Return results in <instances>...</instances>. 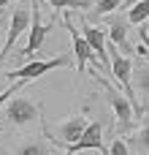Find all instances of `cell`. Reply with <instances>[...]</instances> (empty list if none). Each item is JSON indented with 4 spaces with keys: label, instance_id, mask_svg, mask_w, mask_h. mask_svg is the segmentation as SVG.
I'll use <instances>...</instances> for the list:
<instances>
[{
    "label": "cell",
    "instance_id": "obj_1",
    "mask_svg": "<svg viewBox=\"0 0 149 155\" xmlns=\"http://www.w3.org/2000/svg\"><path fill=\"white\" fill-rule=\"evenodd\" d=\"M98 84L103 87V93H106V101L111 104V109H114V120H117V131L119 134H130V128L136 125V120H141L138 117V112H136V106H133V101L125 95V93H119L106 76H98Z\"/></svg>",
    "mask_w": 149,
    "mask_h": 155
},
{
    "label": "cell",
    "instance_id": "obj_2",
    "mask_svg": "<svg viewBox=\"0 0 149 155\" xmlns=\"http://www.w3.org/2000/svg\"><path fill=\"white\" fill-rule=\"evenodd\" d=\"M71 63H73L71 54H57V57H49V60H27L24 65H19L16 71H8L5 76L14 79V82H19V79H24V82H35L38 76L49 74L52 68H65V65H71Z\"/></svg>",
    "mask_w": 149,
    "mask_h": 155
},
{
    "label": "cell",
    "instance_id": "obj_3",
    "mask_svg": "<svg viewBox=\"0 0 149 155\" xmlns=\"http://www.w3.org/2000/svg\"><path fill=\"white\" fill-rule=\"evenodd\" d=\"M87 125H90V120L79 112V114H71V117H65L60 125H57V131L54 134H46L54 144H62V147H68V144H76L79 139H81V134L87 131Z\"/></svg>",
    "mask_w": 149,
    "mask_h": 155
},
{
    "label": "cell",
    "instance_id": "obj_4",
    "mask_svg": "<svg viewBox=\"0 0 149 155\" xmlns=\"http://www.w3.org/2000/svg\"><path fill=\"white\" fill-rule=\"evenodd\" d=\"M106 25H109V30H106V33H109L111 46L130 57V54H133V44H130V38H128L130 19H128V16H119V14L114 11V14H109V16H106Z\"/></svg>",
    "mask_w": 149,
    "mask_h": 155
},
{
    "label": "cell",
    "instance_id": "obj_5",
    "mask_svg": "<svg viewBox=\"0 0 149 155\" xmlns=\"http://www.w3.org/2000/svg\"><path fill=\"white\" fill-rule=\"evenodd\" d=\"M41 117V106L30 98H11V104L5 106V120L11 125H30Z\"/></svg>",
    "mask_w": 149,
    "mask_h": 155
},
{
    "label": "cell",
    "instance_id": "obj_6",
    "mask_svg": "<svg viewBox=\"0 0 149 155\" xmlns=\"http://www.w3.org/2000/svg\"><path fill=\"white\" fill-rule=\"evenodd\" d=\"M81 33L87 35L90 46L95 49L100 68H103L106 74H111V52H109V46H106V41H109V33H106V30H100V27H95V25H90L87 19L81 22Z\"/></svg>",
    "mask_w": 149,
    "mask_h": 155
},
{
    "label": "cell",
    "instance_id": "obj_7",
    "mask_svg": "<svg viewBox=\"0 0 149 155\" xmlns=\"http://www.w3.org/2000/svg\"><path fill=\"white\" fill-rule=\"evenodd\" d=\"M52 27H54V22H43L41 14H38V0H33V25H30V35H27V44H24V49H22V57L35 54V52L43 46V38L49 35Z\"/></svg>",
    "mask_w": 149,
    "mask_h": 155
},
{
    "label": "cell",
    "instance_id": "obj_8",
    "mask_svg": "<svg viewBox=\"0 0 149 155\" xmlns=\"http://www.w3.org/2000/svg\"><path fill=\"white\" fill-rule=\"evenodd\" d=\"M30 25H33V16H30V8H14L11 11V25H8V35H5V44L0 46V57H5L8 52H11V46L16 44V38L24 33V30H30Z\"/></svg>",
    "mask_w": 149,
    "mask_h": 155
},
{
    "label": "cell",
    "instance_id": "obj_9",
    "mask_svg": "<svg viewBox=\"0 0 149 155\" xmlns=\"http://www.w3.org/2000/svg\"><path fill=\"white\" fill-rule=\"evenodd\" d=\"M65 27H68V33H71V38H73V54H76V68L79 71H84L90 63H98V54H95V49L90 46V41H87V35L84 33H76V27H73V22L65 16Z\"/></svg>",
    "mask_w": 149,
    "mask_h": 155
},
{
    "label": "cell",
    "instance_id": "obj_10",
    "mask_svg": "<svg viewBox=\"0 0 149 155\" xmlns=\"http://www.w3.org/2000/svg\"><path fill=\"white\" fill-rule=\"evenodd\" d=\"M84 150H103V125L100 123H90L87 131L81 134V139L76 144L65 147V155H76V153H84Z\"/></svg>",
    "mask_w": 149,
    "mask_h": 155
},
{
    "label": "cell",
    "instance_id": "obj_11",
    "mask_svg": "<svg viewBox=\"0 0 149 155\" xmlns=\"http://www.w3.org/2000/svg\"><path fill=\"white\" fill-rule=\"evenodd\" d=\"M128 144H130V147H136L138 155H149V109L144 112V125H141L136 134H130V136H128Z\"/></svg>",
    "mask_w": 149,
    "mask_h": 155
},
{
    "label": "cell",
    "instance_id": "obj_12",
    "mask_svg": "<svg viewBox=\"0 0 149 155\" xmlns=\"http://www.w3.org/2000/svg\"><path fill=\"white\" fill-rule=\"evenodd\" d=\"M128 19H130V25H136V27L147 25V22H149V0H138L136 5H130Z\"/></svg>",
    "mask_w": 149,
    "mask_h": 155
},
{
    "label": "cell",
    "instance_id": "obj_13",
    "mask_svg": "<svg viewBox=\"0 0 149 155\" xmlns=\"http://www.w3.org/2000/svg\"><path fill=\"white\" fill-rule=\"evenodd\" d=\"M54 11H65V8H79V11H84V8H95V3L92 0H46Z\"/></svg>",
    "mask_w": 149,
    "mask_h": 155
},
{
    "label": "cell",
    "instance_id": "obj_14",
    "mask_svg": "<svg viewBox=\"0 0 149 155\" xmlns=\"http://www.w3.org/2000/svg\"><path fill=\"white\" fill-rule=\"evenodd\" d=\"M122 5H125V0H98L95 8H92V14H95V16H109V14L119 11Z\"/></svg>",
    "mask_w": 149,
    "mask_h": 155
},
{
    "label": "cell",
    "instance_id": "obj_15",
    "mask_svg": "<svg viewBox=\"0 0 149 155\" xmlns=\"http://www.w3.org/2000/svg\"><path fill=\"white\" fill-rule=\"evenodd\" d=\"M136 82H138L141 93L149 98V57L147 63H136Z\"/></svg>",
    "mask_w": 149,
    "mask_h": 155
},
{
    "label": "cell",
    "instance_id": "obj_16",
    "mask_svg": "<svg viewBox=\"0 0 149 155\" xmlns=\"http://www.w3.org/2000/svg\"><path fill=\"white\" fill-rule=\"evenodd\" d=\"M16 155H49V150H46L43 144H38V142H24V144L16 150Z\"/></svg>",
    "mask_w": 149,
    "mask_h": 155
},
{
    "label": "cell",
    "instance_id": "obj_17",
    "mask_svg": "<svg viewBox=\"0 0 149 155\" xmlns=\"http://www.w3.org/2000/svg\"><path fill=\"white\" fill-rule=\"evenodd\" d=\"M109 155H130V144H128V139L117 136V139L111 142V147H109Z\"/></svg>",
    "mask_w": 149,
    "mask_h": 155
},
{
    "label": "cell",
    "instance_id": "obj_18",
    "mask_svg": "<svg viewBox=\"0 0 149 155\" xmlns=\"http://www.w3.org/2000/svg\"><path fill=\"white\" fill-rule=\"evenodd\" d=\"M24 84H27V82H24V79H19V82H16L11 90H3V93H0V114H3V104H8V101H11V98H14V95H16V93L24 87Z\"/></svg>",
    "mask_w": 149,
    "mask_h": 155
},
{
    "label": "cell",
    "instance_id": "obj_19",
    "mask_svg": "<svg viewBox=\"0 0 149 155\" xmlns=\"http://www.w3.org/2000/svg\"><path fill=\"white\" fill-rule=\"evenodd\" d=\"M136 3H138V0H125V5H136Z\"/></svg>",
    "mask_w": 149,
    "mask_h": 155
},
{
    "label": "cell",
    "instance_id": "obj_20",
    "mask_svg": "<svg viewBox=\"0 0 149 155\" xmlns=\"http://www.w3.org/2000/svg\"><path fill=\"white\" fill-rule=\"evenodd\" d=\"M0 155H5V153H0Z\"/></svg>",
    "mask_w": 149,
    "mask_h": 155
}]
</instances>
